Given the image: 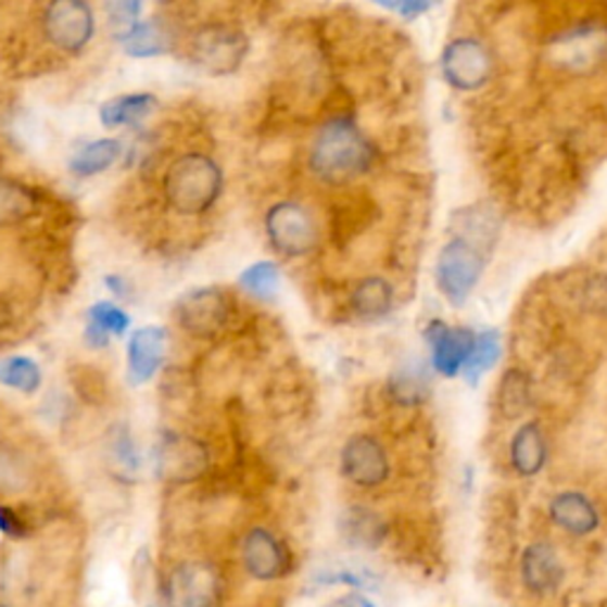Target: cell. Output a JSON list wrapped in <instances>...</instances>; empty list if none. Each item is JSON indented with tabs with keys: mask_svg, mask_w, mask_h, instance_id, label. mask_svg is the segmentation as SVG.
I'll return each mask as SVG.
<instances>
[{
	"mask_svg": "<svg viewBox=\"0 0 607 607\" xmlns=\"http://www.w3.org/2000/svg\"><path fill=\"white\" fill-rule=\"evenodd\" d=\"M164 358V330L143 328L128 344V368L134 382H148L160 370Z\"/></svg>",
	"mask_w": 607,
	"mask_h": 607,
	"instance_id": "obj_15",
	"label": "cell"
},
{
	"mask_svg": "<svg viewBox=\"0 0 607 607\" xmlns=\"http://www.w3.org/2000/svg\"><path fill=\"white\" fill-rule=\"evenodd\" d=\"M520 577L529 593H534V596H553L565 579V565L558 551L551 544L536 541V544L527 546L522 553Z\"/></svg>",
	"mask_w": 607,
	"mask_h": 607,
	"instance_id": "obj_11",
	"label": "cell"
},
{
	"mask_svg": "<svg viewBox=\"0 0 607 607\" xmlns=\"http://www.w3.org/2000/svg\"><path fill=\"white\" fill-rule=\"evenodd\" d=\"M112 12V24L114 27H124V36L131 31L136 27V17H138V12H140V5L138 3H114L110 8Z\"/></svg>",
	"mask_w": 607,
	"mask_h": 607,
	"instance_id": "obj_29",
	"label": "cell"
},
{
	"mask_svg": "<svg viewBox=\"0 0 607 607\" xmlns=\"http://www.w3.org/2000/svg\"><path fill=\"white\" fill-rule=\"evenodd\" d=\"M342 475L361 489L380 486L390 477V458L382 444L368 434H356L342 448Z\"/></svg>",
	"mask_w": 607,
	"mask_h": 607,
	"instance_id": "obj_9",
	"label": "cell"
},
{
	"mask_svg": "<svg viewBox=\"0 0 607 607\" xmlns=\"http://www.w3.org/2000/svg\"><path fill=\"white\" fill-rule=\"evenodd\" d=\"M266 236L274 250L282 256L312 254L318 244V224L306 206L296 202H278L266 214Z\"/></svg>",
	"mask_w": 607,
	"mask_h": 607,
	"instance_id": "obj_3",
	"label": "cell"
},
{
	"mask_svg": "<svg viewBox=\"0 0 607 607\" xmlns=\"http://www.w3.org/2000/svg\"><path fill=\"white\" fill-rule=\"evenodd\" d=\"M0 532H5L10 539H24L27 536V522L20 518L17 510L0 506Z\"/></svg>",
	"mask_w": 607,
	"mask_h": 607,
	"instance_id": "obj_28",
	"label": "cell"
},
{
	"mask_svg": "<svg viewBox=\"0 0 607 607\" xmlns=\"http://www.w3.org/2000/svg\"><path fill=\"white\" fill-rule=\"evenodd\" d=\"M93 10L79 0H58L43 10V34L62 53H79L93 38Z\"/></svg>",
	"mask_w": 607,
	"mask_h": 607,
	"instance_id": "obj_6",
	"label": "cell"
},
{
	"mask_svg": "<svg viewBox=\"0 0 607 607\" xmlns=\"http://www.w3.org/2000/svg\"><path fill=\"white\" fill-rule=\"evenodd\" d=\"M224 188L222 166L204 152H186L166 166L162 195L180 216H200L216 204Z\"/></svg>",
	"mask_w": 607,
	"mask_h": 607,
	"instance_id": "obj_2",
	"label": "cell"
},
{
	"mask_svg": "<svg viewBox=\"0 0 607 607\" xmlns=\"http://www.w3.org/2000/svg\"><path fill=\"white\" fill-rule=\"evenodd\" d=\"M510 463L513 468L524 477L536 475L546 465V439L541 434L539 425L529 422L518 434L513 437L510 444Z\"/></svg>",
	"mask_w": 607,
	"mask_h": 607,
	"instance_id": "obj_16",
	"label": "cell"
},
{
	"mask_svg": "<svg viewBox=\"0 0 607 607\" xmlns=\"http://www.w3.org/2000/svg\"><path fill=\"white\" fill-rule=\"evenodd\" d=\"M240 288L244 292H250L252 296H260V300H266V296L274 294L276 288H278V268H276V264L260 262V264L250 266L240 276Z\"/></svg>",
	"mask_w": 607,
	"mask_h": 607,
	"instance_id": "obj_26",
	"label": "cell"
},
{
	"mask_svg": "<svg viewBox=\"0 0 607 607\" xmlns=\"http://www.w3.org/2000/svg\"><path fill=\"white\" fill-rule=\"evenodd\" d=\"M202 460H204V456L200 451V444L190 442V439H184V437L174 439V442L166 444L160 456L162 468L174 477L198 475L202 468Z\"/></svg>",
	"mask_w": 607,
	"mask_h": 607,
	"instance_id": "obj_22",
	"label": "cell"
},
{
	"mask_svg": "<svg viewBox=\"0 0 607 607\" xmlns=\"http://www.w3.org/2000/svg\"><path fill=\"white\" fill-rule=\"evenodd\" d=\"M326 607H372V603L368 598H361V596H342L338 600L328 603Z\"/></svg>",
	"mask_w": 607,
	"mask_h": 607,
	"instance_id": "obj_30",
	"label": "cell"
},
{
	"mask_svg": "<svg viewBox=\"0 0 607 607\" xmlns=\"http://www.w3.org/2000/svg\"><path fill=\"white\" fill-rule=\"evenodd\" d=\"M88 328H86V340L90 346L102 349L108 346L110 334H124L128 328V316L122 312L119 306L110 302H100L88 312Z\"/></svg>",
	"mask_w": 607,
	"mask_h": 607,
	"instance_id": "obj_19",
	"label": "cell"
},
{
	"mask_svg": "<svg viewBox=\"0 0 607 607\" xmlns=\"http://www.w3.org/2000/svg\"><path fill=\"white\" fill-rule=\"evenodd\" d=\"M119 154H122L119 140H112V138L93 140V143H88L86 148H81L74 154L69 166L76 176L88 178V176H96V174L110 169V166L119 160Z\"/></svg>",
	"mask_w": 607,
	"mask_h": 607,
	"instance_id": "obj_20",
	"label": "cell"
},
{
	"mask_svg": "<svg viewBox=\"0 0 607 607\" xmlns=\"http://www.w3.org/2000/svg\"><path fill=\"white\" fill-rule=\"evenodd\" d=\"M428 340L432 349L434 368L442 372V376L454 378L468 366L477 334L463 328H448L442 320H434L428 330Z\"/></svg>",
	"mask_w": 607,
	"mask_h": 607,
	"instance_id": "obj_12",
	"label": "cell"
},
{
	"mask_svg": "<svg viewBox=\"0 0 607 607\" xmlns=\"http://www.w3.org/2000/svg\"><path fill=\"white\" fill-rule=\"evenodd\" d=\"M0 382L12 387L22 394H34L41 387V368L31 358L24 356H8L0 358Z\"/></svg>",
	"mask_w": 607,
	"mask_h": 607,
	"instance_id": "obj_23",
	"label": "cell"
},
{
	"mask_svg": "<svg viewBox=\"0 0 607 607\" xmlns=\"http://www.w3.org/2000/svg\"><path fill=\"white\" fill-rule=\"evenodd\" d=\"M169 43V34L160 27L157 22L136 24V27L124 36V50L134 58H152L160 55Z\"/></svg>",
	"mask_w": 607,
	"mask_h": 607,
	"instance_id": "obj_24",
	"label": "cell"
},
{
	"mask_svg": "<svg viewBox=\"0 0 607 607\" xmlns=\"http://www.w3.org/2000/svg\"><path fill=\"white\" fill-rule=\"evenodd\" d=\"M166 607H214L222 598V577L206 560H184L164 577Z\"/></svg>",
	"mask_w": 607,
	"mask_h": 607,
	"instance_id": "obj_4",
	"label": "cell"
},
{
	"mask_svg": "<svg viewBox=\"0 0 607 607\" xmlns=\"http://www.w3.org/2000/svg\"><path fill=\"white\" fill-rule=\"evenodd\" d=\"M484 270V262L477 250L465 240L448 242L437 262V286L451 302L463 304L477 286Z\"/></svg>",
	"mask_w": 607,
	"mask_h": 607,
	"instance_id": "obj_7",
	"label": "cell"
},
{
	"mask_svg": "<svg viewBox=\"0 0 607 607\" xmlns=\"http://www.w3.org/2000/svg\"><path fill=\"white\" fill-rule=\"evenodd\" d=\"M250 50L248 36L230 24H204L190 38L188 53L210 74H232Z\"/></svg>",
	"mask_w": 607,
	"mask_h": 607,
	"instance_id": "obj_5",
	"label": "cell"
},
{
	"mask_svg": "<svg viewBox=\"0 0 607 607\" xmlns=\"http://www.w3.org/2000/svg\"><path fill=\"white\" fill-rule=\"evenodd\" d=\"M376 160L370 140L354 122L338 116L316 134L308 150V169L326 186H346L366 174Z\"/></svg>",
	"mask_w": 607,
	"mask_h": 607,
	"instance_id": "obj_1",
	"label": "cell"
},
{
	"mask_svg": "<svg viewBox=\"0 0 607 607\" xmlns=\"http://www.w3.org/2000/svg\"><path fill=\"white\" fill-rule=\"evenodd\" d=\"M529 406V380L520 370H508L498 387V410L503 418H518Z\"/></svg>",
	"mask_w": 607,
	"mask_h": 607,
	"instance_id": "obj_25",
	"label": "cell"
},
{
	"mask_svg": "<svg viewBox=\"0 0 607 607\" xmlns=\"http://www.w3.org/2000/svg\"><path fill=\"white\" fill-rule=\"evenodd\" d=\"M392 8L399 10V12H404V15H413V12L428 10V5H422V3H402V5H392Z\"/></svg>",
	"mask_w": 607,
	"mask_h": 607,
	"instance_id": "obj_31",
	"label": "cell"
},
{
	"mask_svg": "<svg viewBox=\"0 0 607 607\" xmlns=\"http://www.w3.org/2000/svg\"><path fill=\"white\" fill-rule=\"evenodd\" d=\"M157 108V98L152 93H131L105 102L100 110V119L105 126H131L143 122L146 116Z\"/></svg>",
	"mask_w": 607,
	"mask_h": 607,
	"instance_id": "obj_18",
	"label": "cell"
},
{
	"mask_svg": "<svg viewBox=\"0 0 607 607\" xmlns=\"http://www.w3.org/2000/svg\"><path fill=\"white\" fill-rule=\"evenodd\" d=\"M442 72L451 86L460 90H475L492 76V58L475 38H458L444 50Z\"/></svg>",
	"mask_w": 607,
	"mask_h": 607,
	"instance_id": "obj_10",
	"label": "cell"
},
{
	"mask_svg": "<svg viewBox=\"0 0 607 607\" xmlns=\"http://www.w3.org/2000/svg\"><path fill=\"white\" fill-rule=\"evenodd\" d=\"M240 562L252 579L276 581L290 572L292 555L270 529L254 527L240 544Z\"/></svg>",
	"mask_w": 607,
	"mask_h": 607,
	"instance_id": "obj_8",
	"label": "cell"
},
{
	"mask_svg": "<svg viewBox=\"0 0 607 607\" xmlns=\"http://www.w3.org/2000/svg\"><path fill=\"white\" fill-rule=\"evenodd\" d=\"M352 306L358 316L380 318L392 308V288L382 278H366L352 290Z\"/></svg>",
	"mask_w": 607,
	"mask_h": 607,
	"instance_id": "obj_21",
	"label": "cell"
},
{
	"mask_svg": "<svg viewBox=\"0 0 607 607\" xmlns=\"http://www.w3.org/2000/svg\"><path fill=\"white\" fill-rule=\"evenodd\" d=\"M228 300L218 290H200L188 294L178 304L180 326L188 328L192 334H212L228 320Z\"/></svg>",
	"mask_w": 607,
	"mask_h": 607,
	"instance_id": "obj_13",
	"label": "cell"
},
{
	"mask_svg": "<svg viewBox=\"0 0 607 607\" xmlns=\"http://www.w3.org/2000/svg\"><path fill=\"white\" fill-rule=\"evenodd\" d=\"M498 356V342H496V334L494 332H486V334H477L475 340V349H472V356L468 361V366H465V372H468V378L472 382H477V378L486 372L489 368L494 366V361Z\"/></svg>",
	"mask_w": 607,
	"mask_h": 607,
	"instance_id": "obj_27",
	"label": "cell"
},
{
	"mask_svg": "<svg viewBox=\"0 0 607 607\" xmlns=\"http://www.w3.org/2000/svg\"><path fill=\"white\" fill-rule=\"evenodd\" d=\"M342 532L352 546L378 548L387 536V524L382 522L378 513L368 508H352L344 515Z\"/></svg>",
	"mask_w": 607,
	"mask_h": 607,
	"instance_id": "obj_17",
	"label": "cell"
},
{
	"mask_svg": "<svg viewBox=\"0 0 607 607\" xmlns=\"http://www.w3.org/2000/svg\"><path fill=\"white\" fill-rule=\"evenodd\" d=\"M551 520L565 529L567 534L574 536H586L596 532L600 524V515L596 506L579 492H562L551 501Z\"/></svg>",
	"mask_w": 607,
	"mask_h": 607,
	"instance_id": "obj_14",
	"label": "cell"
}]
</instances>
